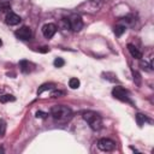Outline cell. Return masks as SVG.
Segmentation results:
<instances>
[{"label":"cell","instance_id":"obj_13","mask_svg":"<svg viewBox=\"0 0 154 154\" xmlns=\"http://www.w3.org/2000/svg\"><path fill=\"white\" fill-rule=\"evenodd\" d=\"M125 25H117L116 28H114V34L117 35V36H122V34L125 31Z\"/></svg>","mask_w":154,"mask_h":154},{"label":"cell","instance_id":"obj_20","mask_svg":"<svg viewBox=\"0 0 154 154\" xmlns=\"http://www.w3.org/2000/svg\"><path fill=\"white\" fill-rule=\"evenodd\" d=\"M141 66H143L142 69H144L146 71H150V70H152V69H150L152 66H150V65H149L147 61H143V60H141Z\"/></svg>","mask_w":154,"mask_h":154},{"label":"cell","instance_id":"obj_2","mask_svg":"<svg viewBox=\"0 0 154 154\" xmlns=\"http://www.w3.org/2000/svg\"><path fill=\"white\" fill-rule=\"evenodd\" d=\"M83 119L89 124L90 129L94 130V131H97L102 128V119L96 112H93V111L84 112L83 113Z\"/></svg>","mask_w":154,"mask_h":154},{"label":"cell","instance_id":"obj_19","mask_svg":"<svg viewBox=\"0 0 154 154\" xmlns=\"http://www.w3.org/2000/svg\"><path fill=\"white\" fill-rule=\"evenodd\" d=\"M61 95H64V91H61V90H53V91L51 93V96H52V97H59V96H61Z\"/></svg>","mask_w":154,"mask_h":154},{"label":"cell","instance_id":"obj_11","mask_svg":"<svg viewBox=\"0 0 154 154\" xmlns=\"http://www.w3.org/2000/svg\"><path fill=\"white\" fill-rule=\"evenodd\" d=\"M16 97L13 95H10V94H6V95H1L0 96V102L5 103V102H8V101H14Z\"/></svg>","mask_w":154,"mask_h":154},{"label":"cell","instance_id":"obj_7","mask_svg":"<svg viewBox=\"0 0 154 154\" xmlns=\"http://www.w3.org/2000/svg\"><path fill=\"white\" fill-rule=\"evenodd\" d=\"M31 35H32L31 34V30L28 26H22L20 29H18L16 31V36L19 37V38H22V40H30L31 38Z\"/></svg>","mask_w":154,"mask_h":154},{"label":"cell","instance_id":"obj_15","mask_svg":"<svg viewBox=\"0 0 154 154\" xmlns=\"http://www.w3.org/2000/svg\"><path fill=\"white\" fill-rule=\"evenodd\" d=\"M6 132V123L4 119H0V137H4Z\"/></svg>","mask_w":154,"mask_h":154},{"label":"cell","instance_id":"obj_9","mask_svg":"<svg viewBox=\"0 0 154 154\" xmlns=\"http://www.w3.org/2000/svg\"><path fill=\"white\" fill-rule=\"evenodd\" d=\"M128 49H129L130 54H131L134 58H136V59H141V58H142V53L138 51V48H137L136 46L129 43V45H128Z\"/></svg>","mask_w":154,"mask_h":154},{"label":"cell","instance_id":"obj_18","mask_svg":"<svg viewBox=\"0 0 154 154\" xmlns=\"http://www.w3.org/2000/svg\"><path fill=\"white\" fill-rule=\"evenodd\" d=\"M53 88V84H43L38 90H37V94H41L42 91H45V90H47V89H52Z\"/></svg>","mask_w":154,"mask_h":154},{"label":"cell","instance_id":"obj_12","mask_svg":"<svg viewBox=\"0 0 154 154\" xmlns=\"http://www.w3.org/2000/svg\"><path fill=\"white\" fill-rule=\"evenodd\" d=\"M69 85H70V88H72V89H77V88L79 87V81H78L77 78H70Z\"/></svg>","mask_w":154,"mask_h":154},{"label":"cell","instance_id":"obj_10","mask_svg":"<svg viewBox=\"0 0 154 154\" xmlns=\"http://www.w3.org/2000/svg\"><path fill=\"white\" fill-rule=\"evenodd\" d=\"M31 66H32V65H31L29 61H26V60H22V61L19 63V67H20L22 72H24V73L30 72V71H31Z\"/></svg>","mask_w":154,"mask_h":154},{"label":"cell","instance_id":"obj_1","mask_svg":"<svg viewBox=\"0 0 154 154\" xmlns=\"http://www.w3.org/2000/svg\"><path fill=\"white\" fill-rule=\"evenodd\" d=\"M51 116L58 123H67L72 118V111L64 105H57L51 108Z\"/></svg>","mask_w":154,"mask_h":154},{"label":"cell","instance_id":"obj_23","mask_svg":"<svg viewBox=\"0 0 154 154\" xmlns=\"http://www.w3.org/2000/svg\"><path fill=\"white\" fill-rule=\"evenodd\" d=\"M1 45H2V41H1V40H0V46H1Z\"/></svg>","mask_w":154,"mask_h":154},{"label":"cell","instance_id":"obj_22","mask_svg":"<svg viewBox=\"0 0 154 154\" xmlns=\"http://www.w3.org/2000/svg\"><path fill=\"white\" fill-rule=\"evenodd\" d=\"M38 51L45 53V52H48V48H47V47H41V48H38Z\"/></svg>","mask_w":154,"mask_h":154},{"label":"cell","instance_id":"obj_4","mask_svg":"<svg viewBox=\"0 0 154 154\" xmlns=\"http://www.w3.org/2000/svg\"><path fill=\"white\" fill-rule=\"evenodd\" d=\"M97 148L102 152H112L116 148V143L109 138H101L97 142Z\"/></svg>","mask_w":154,"mask_h":154},{"label":"cell","instance_id":"obj_21","mask_svg":"<svg viewBox=\"0 0 154 154\" xmlns=\"http://www.w3.org/2000/svg\"><path fill=\"white\" fill-rule=\"evenodd\" d=\"M47 116H48V114H47V113H45V112H41V111L36 112V117H37V118H42V119H45Z\"/></svg>","mask_w":154,"mask_h":154},{"label":"cell","instance_id":"obj_3","mask_svg":"<svg viewBox=\"0 0 154 154\" xmlns=\"http://www.w3.org/2000/svg\"><path fill=\"white\" fill-rule=\"evenodd\" d=\"M112 95H113L116 99L120 100V101L131 102V101H130V97H129V91H128L125 88H123V87H119V85L114 87L113 90H112Z\"/></svg>","mask_w":154,"mask_h":154},{"label":"cell","instance_id":"obj_16","mask_svg":"<svg viewBox=\"0 0 154 154\" xmlns=\"http://www.w3.org/2000/svg\"><path fill=\"white\" fill-rule=\"evenodd\" d=\"M0 8H1L2 12H6V11H8L11 8V5H10L8 1H1L0 2Z\"/></svg>","mask_w":154,"mask_h":154},{"label":"cell","instance_id":"obj_17","mask_svg":"<svg viewBox=\"0 0 154 154\" xmlns=\"http://www.w3.org/2000/svg\"><path fill=\"white\" fill-rule=\"evenodd\" d=\"M64 64H65V61L61 58H57L54 60V66L55 67H61V66H64Z\"/></svg>","mask_w":154,"mask_h":154},{"label":"cell","instance_id":"obj_6","mask_svg":"<svg viewBox=\"0 0 154 154\" xmlns=\"http://www.w3.org/2000/svg\"><path fill=\"white\" fill-rule=\"evenodd\" d=\"M57 32V26L53 23H47L42 26V34L46 38H52Z\"/></svg>","mask_w":154,"mask_h":154},{"label":"cell","instance_id":"obj_14","mask_svg":"<svg viewBox=\"0 0 154 154\" xmlns=\"http://www.w3.org/2000/svg\"><path fill=\"white\" fill-rule=\"evenodd\" d=\"M136 120H137V124H138L140 126H142V125L144 124V122H147V118H146V116L138 113V114L136 116Z\"/></svg>","mask_w":154,"mask_h":154},{"label":"cell","instance_id":"obj_8","mask_svg":"<svg viewBox=\"0 0 154 154\" xmlns=\"http://www.w3.org/2000/svg\"><path fill=\"white\" fill-rule=\"evenodd\" d=\"M19 22H20V17L18 14H16L13 12L7 13V16H6V23L8 25H17Z\"/></svg>","mask_w":154,"mask_h":154},{"label":"cell","instance_id":"obj_5","mask_svg":"<svg viewBox=\"0 0 154 154\" xmlns=\"http://www.w3.org/2000/svg\"><path fill=\"white\" fill-rule=\"evenodd\" d=\"M67 20H69V28L72 31H79L83 26V22L81 19V17H78V16H72V17L67 18Z\"/></svg>","mask_w":154,"mask_h":154}]
</instances>
